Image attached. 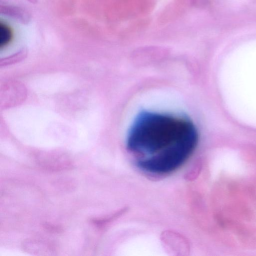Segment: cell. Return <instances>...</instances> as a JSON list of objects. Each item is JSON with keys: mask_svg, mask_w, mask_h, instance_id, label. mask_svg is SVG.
Wrapping results in <instances>:
<instances>
[{"mask_svg": "<svg viewBox=\"0 0 256 256\" xmlns=\"http://www.w3.org/2000/svg\"><path fill=\"white\" fill-rule=\"evenodd\" d=\"M26 50L25 49H22L15 54L5 58L1 62L3 64H10L22 60L26 57Z\"/></svg>", "mask_w": 256, "mask_h": 256, "instance_id": "277c9868", "label": "cell"}, {"mask_svg": "<svg viewBox=\"0 0 256 256\" xmlns=\"http://www.w3.org/2000/svg\"><path fill=\"white\" fill-rule=\"evenodd\" d=\"M0 14L12 18L22 24H27L30 20L31 15L26 10L12 6H0Z\"/></svg>", "mask_w": 256, "mask_h": 256, "instance_id": "7a4b0ae2", "label": "cell"}, {"mask_svg": "<svg viewBox=\"0 0 256 256\" xmlns=\"http://www.w3.org/2000/svg\"><path fill=\"white\" fill-rule=\"evenodd\" d=\"M198 133L189 119L150 111L138 114L128 130L127 148L143 171L164 175L180 168L194 150Z\"/></svg>", "mask_w": 256, "mask_h": 256, "instance_id": "6da1fadb", "label": "cell"}, {"mask_svg": "<svg viewBox=\"0 0 256 256\" xmlns=\"http://www.w3.org/2000/svg\"><path fill=\"white\" fill-rule=\"evenodd\" d=\"M12 30L8 24L0 22V48L7 46L12 39Z\"/></svg>", "mask_w": 256, "mask_h": 256, "instance_id": "3957f363", "label": "cell"}, {"mask_svg": "<svg viewBox=\"0 0 256 256\" xmlns=\"http://www.w3.org/2000/svg\"><path fill=\"white\" fill-rule=\"evenodd\" d=\"M31 3L36 4L38 2V0H27Z\"/></svg>", "mask_w": 256, "mask_h": 256, "instance_id": "5b68a950", "label": "cell"}]
</instances>
